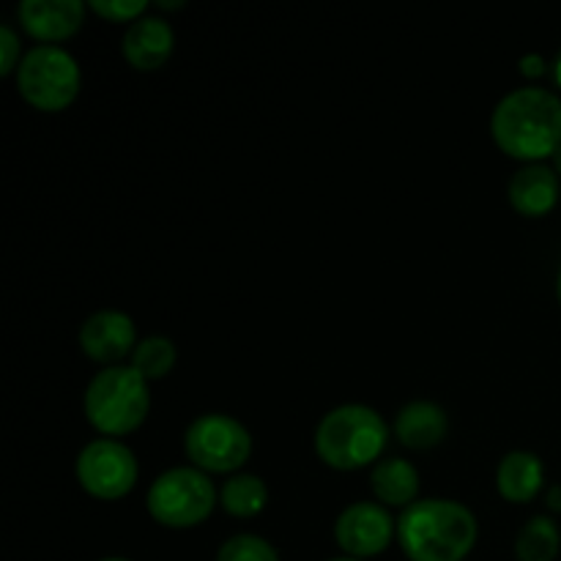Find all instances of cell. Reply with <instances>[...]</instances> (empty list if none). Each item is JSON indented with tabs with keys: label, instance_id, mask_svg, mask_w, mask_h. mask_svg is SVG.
I'll use <instances>...</instances> for the list:
<instances>
[{
	"label": "cell",
	"instance_id": "cell-19",
	"mask_svg": "<svg viewBox=\"0 0 561 561\" xmlns=\"http://www.w3.org/2000/svg\"><path fill=\"white\" fill-rule=\"evenodd\" d=\"M175 359H179V348L170 337L164 334H148L131 351V367L140 373L146 381H153V378H164L170 370H173Z\"/></svg>",
	"mask_w": 561,
	"mask_h": 561
},
{
	"label": "cell",
	"instance_id": "cell-25",
	"mask_svg": "<svg viewBox=\"0 0 561 561\" xmlns=\"http://www.w3.org/2000/svg\"><path fill=\"white\" fill-rule=\"evenodd\" d=\"M553 80H557V85L561 88V49L557 53V58H553Z\"/></svg>",
	"mask_w": 561,
	"mask_h": 561
},
{
	"label": "cell",
	"instance_id": "cell-27",
	"mask_svg": "<svg viewBox=\"0 0 561 561\" xmlns=\"http://www.w3.org/2000/svg\"><path fill=\"white\" fill-rule=\"evenodd\" d=\"M327 561H362V559H354V557H334V559H327Z\"/></svg>",
	"mask_w": 561,
	"mask_h": 561
},
{
	"label": "cell",
	"instance_id": "cell-24",
	"mask_svg": "<svg viewBox=\"0 0 561 561\" xmlns=\"http://www.w3.org/2000/svg\"><path fill=\"white\" fill-rule=\"evenodd\" d=\"M548 504H551L553 510H561V485H553L551 491H548Z\"/></svg>",
	"mask_w": 561,
	"mask_h": 561
},
{
	"label": "cell",
	"instance_id": "cell-2",
	"mask_svg": "<svg viewBox=\"0 0 561 561\" xmlns=\"http://www.w3.org/2000/svg\"><path fill=\"white\" fill-rule=\"evenodd\" d=\"M477 535V515L458 499H416L398 518V542L411 561H463Z\"/></svg>",
	"mask_w": 561,
	"mask_h": 561
},
{
	"label": "cell",
	"instance_id": "cell-5",
	"mask_svg": "<svg viewBox=\"0 0 561 561\" xmlns=\"http://www.w3.org/2000/svg\"><path fill=\"white\" fill-rule=\"evenodd\" d=\"M219 491L197 466H173L148 488V513L170 529H190L206 520L217 507Z\"/></svg>",
	"mask_w": 561,
	"mask_h": 561
},
{
	"label": "cell",
	"instance_id": "cell-11",
	"mask_svg": "<svg viewBox=\"0 0 561 561\" xmlns=\"http://www.w3.org/2000/svg\"><path fill=\"white\" fill-rule=\"evenodd\" d=\"M16 14L31 36L53 44L80 31L85 20V3L82 0H22Z\"/></svg>",
	"mask_w": 561,
	"mask_h": 561
},
{
	"label": "cell",
	"instance_id": "cell-28",
	"mask_svg": "<svg viewBox=\"0 0 561 561\" xmlns=\"http://www.w3.org/2000/svg\"><path fill=\"white\" fill-rule=\"evenodd\" d=\"M557 294H559V301H561V268H559V277H557Z\"/></svg>",
	"mask_w": 561,
	"mask_h": 561
},
{
	"label": "cell",
	"instance_id": "cell-9",
	"mask_svg": "<svg viewBox=\"0 0 561 561\" xmlns=\"http://www.w3.org/2000/svg\"><path fill=\"white\" fill-rule=\"evenodd\" d=\"M334 537L345 557L370 559L392 546L398 537V520L392 518L387 504L354 502L334 520Z\"/></svg>",
	"mask_w": 561,
	"mask_h": 561
},
{
	"label": "cell",
	"instance_id": "cell-29",
	"mask_svg": "<svg viewBox=\"0 0 561 561\" xmlns=\"http://www.w3.org/2000/svg\"><path fill=\"white\" fill-rule=\"evenodd\" d=\"M99 561H131V559H124V557H107V559H99Z\"/></svg>",
	"mask_w": 561,
	"mask_h": 561
},
{
	"label": "cell",
	"instance_id": "cell-20",
	"mask_svg": "<svg viewBox=\"0 0 561 561\" xmlns=\"http://www.w3.org/2000/svg\"><path fill=\"white\" fill-rule=\"evenodd\" d=\"M217 561H279V553L266 537L241 531L219 546Z\"/></svg>",
	"mask_w": 561,
	"mask_h": 561
},
{
	"label": "cell",
	"instance_id": "cell-22",
	"mask_svg": "<svg viewBox=\"0 0 561 561\" xmlns=\"http://www.w3.org/2000/svg\"><path fill=\"white\" fill-rule=\"evenodd\" d=\"M22 53H20V36H16L14 27L9 22L0 25V75H11L20 66Z\"/></svg>",
	"mask_w": 561,
	"mask_h": 561
},
{
	"label": "cell",
	"instance_id": "cell-17",
	"mask_svg": "<svg viewBox=\"0 0 561 561\" xmlns=\"http://www.w3.org/2000/svg\"><path fill=\"white\" fill-rule=\"evenodd\" d=\"M268 502V488L263 477L250 471H236L219 488V504L236 518H252L261 513Z\"/></svg>",
	"mask_w": 561,
	"mask_h": 561
},
{
	"label": "cell",
	"instance_id": "cell-18",
	"mask_svg": "<svg viewBox=\"0 0 561 561\" xmlns=\"http://www.w3.org/2000/svg\"><path fill=\"white\" fill-rule=\"evenodd\" d=\"M561 551V531L551 515H531L515 537L518 561H553Z\"/></svg>",
	"mask_w": 561,
	"mask_h": 561
},
{
	"label": "cell",
	"instance_id": "cell-6",
	"mask_svg": "<svg viewBox=\"0 0 561 561\" xmlns=\"http://www.w3.org/2000/svg\"><path fill=\"white\" fill-rule=\"evenodd\" d=\"M80 64L75 55L58 44H36L22 53L16 66V91L27 104L38 110H64L80 91Z\"/></svg>",
	"mask_w": 561,
	"mask_h": 561
},
{
	"label": "cell",
	"instance_id": "cell-4",
	"mask_svg": "<svg viewBox=\"0 0 561 561\" xmlns=\"http://www.w3.org/2000/svg\"><path fill=\"white\" fill-rule=\"evenodd\" d=\"M82 409L99 433L126 436L146 422L151 409L148 381L131 365L104 367L88 381Z\"/></svg>",
	"mask_w": 561,
	"mask_h": 561
},
{
	"label": "cell",
	"instance_id": "cell-23",
	"mask_svg": "<svg viewBox=\"0 0 561 561\" xmlns=\"http://www.w3.org/2000/svg\"><path fill=\"white\" fill-rule=\"evenodd\" d=\"M520 71H524V75H529V77L542 75V71H546V58H542V55H537V53L524 55V58H520Z\"/></svg>",
	"mask_w": 561,
	"mask_h": 561
},
{
	"label": "cell",
	"instance_id": "cell-1",
	"mask_svg": "<svg viewBox=\"0 0 561 561\" xmlns=\"http://www.w3.org/2000/svg\"><path fill=\"white\" fill-rule=\"evenodd\" d=\"M493 140L510 157L542 162L561 146V96L551 88H513L491 115Z\"/></svg>",
	"mask_w": 561,
	"mask_h": 561
},
{
	"label": "cell",
	"instance_id": "cell-16",
	"mask_svg": "<svg viewBox=\"0 0 561 561\" xmlns=\"http://www.w3.org/2000/svg\"><path fill=\"white\" fill-rule=\"evenodd\" d=\"M370 488L387 507H409L420 493V471L405 458H381L370 471Z\"/></svg>",
	"mask_w": 561,
	"mask_h": 561
},
{
	"label": "cell",
	"instance_id": "cell-12",
	"mask_svg": "<svg viewBox=\"0 0 561 561\" xmlns=\"http://www.w3.org/2000/svg\"><path fill=\"white\" fill-rule=\"evenodd\" d=\"M175 47V31L164 16L159 14H142L124 31V58L129 60L135 69L151 71L159 69L164 60L170 58Z\"/></svg>",
	"mask_w": 561,
	"mask_h": 561
},
{
	"label": "cell",
	"instance_id": "cell-8",
	"mask_svg": "<svg viewBox=\"0 0 561 561\" xmlns=\"http://www.w3.org/2000/svg\"><path fill=\"white\" fill-rule=\"evenodd\" d=\"M77 480L91 496L121 499L140 477L137 455L118 438H93L77 455Z\"/></svg>",
	"mask_w": 561,
	"mask_h": 561
},
{
	"label": "cell",
	"instance_id": "cell-14",
	"mask_svg": "<svg viewBox=\"0 0 561 561\" xmlns=\"http://www.w3.org/2000/svg\"><path fill=\"white\" fill-rule=\"evenodd\" d=\"M447 431V411L433 400H409L394 416V436L411 449L436 447L444 442Z\"/></svg>",
	"mask_w": 561,
	"mask_h": 561
},
{
	"label": "cell",
	"instance_id": "cell-13",
	"mask_svg": "<svg viewBox=\"0 0 561 561\" xmlns=\"http://www.w3.org/2000/svg\"><path fill=\"white\" fill-rule=\"evenodd\" d=\"M510 203L526 217H542L559 203L561 184L559 175L551 164L546 162H526L513 173L507 184Z\"/></svg>",
	"mask_w": 561,
	"mask_h": 561
},
{
	"label": "cell",
	"instance_id": "cell-21",
	"mask_svg": "<svg viewBox=\"0 0 561 561\" xmlns=\"http://www.w3.org/2000/svg\"><path fill=\"white\" fill-rule=\"evenodd\" d=\"M91 9L107 20L135 22L137 16L146 14L148 3L146 0H91Z\"/></svg>",
	"mask_w": 561,
	"mask_h": 561
},
{
	"label": "cell",
	"instance_id": "cell-7",
	"mask_svg": "<svg viewBox=\"0 0 561 561\" xmlns=\"http://www.w3.org/2000/svg\"><path fill=\"white\" fill-rule=\"evenodd\" d=\"M184 449L192 466L219 474L241 469L252 453V436L236 416L201 414L184 433Z\"/></svg>",
	"mask_w": 561,
	"mask_h": 561
},
{
	"label": "cell",
	"instance_id": "cell-3",
	"mask_svg": "<svg viewBox=\"0 0 561 561\" xmlns=\"http://www.w3.org/2000/svg\"><path fill=\"white\" fill-rule=\"evenodd\" d=\"M387 438V420L373 405L343 403L318 422L316 453L332 469H362L383 453Z\"/></svg>",
	"mask_w": 561,
	"mask_h": 561
},
{
	"label": "cell",
	"instance_id": "cell-15",
	"mask_svg": "<svg viewBox=\"0 0 561 561\" xmlns=\"http://www.w3.org/2000/svg\"><path fill=\"white\" fill-rule=\"evenodd\" d=\"M542 482H546V466H542L540 455L529 453V449H513L499 460L496 488L507 502H531L542 491Z\"/></svg>",
	"mask_w": 561,
	"mask_h": 561
},
{
	"label": "cell",
	"instance_id": "cell-26",
	"mask_svg": "<svg viewBox=\"0 0 561 561\" xmlns=\"http://www.w3.org/2000/svg\"><path fill=\"white\" fill-rule=\"evenodd\" d=\"M551 162H553L551 168L557 170V175H561V146L557 148V153H553V157H551Z\"/></svg>",
	"mask_w": 561,
	"mask_h": 561
},
{
	"label": "cell",
	"instance_id": "cell-10",
	"mask_svg": "<svg viewBox=\"0 0 561 561\" xmlns=\"http://www.w3.org/2000/svg\"><path fill=\"white\" fill-rule=\"evenodd\" d=\"M135 334L137 327L131 321L129 312L124 310H96L82 321L80 327V345L85 356L104 362V365H115L124 359L126 354L135 351Z\"/></svg>",
	"mask_w": 561,
	"mask_h": 561
}]
</instances>
